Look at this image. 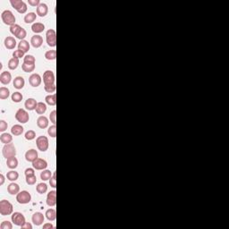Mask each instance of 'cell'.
<instances>
[{
	"label": "cell",
	"mask_w": 229,
	"mask_h": 229,
	"mask_svg": "<svg viewBox=\"0 0 229 229\" xmlns=\"http://www.w3.org/2000/svg\"><path fill=\"white\" fill-rule=\"evenodd\" d=\"M1 18L5 25H9L11 27L15 24V17L10 10H5L1 14Z\"/></svg>",
	"instance_id": "obj_2"
},
{
	"label": "cell",
	"mask_w": 229,
	"mask_h": 229,
	"mask_svg": "<svg viewBox=\"0 0 229 229\" xmlns=\"http://www.w3.org/2000/svg\"><path fill=\"white\" fill-rule=\"evenodd\" d=\"M23 96L22 93H20L19 91H16V92H14L12 94V100L15 103H19L23 100Z\"/></svg>",
	"instance_id": "obj_38"
},
{
	"label": "cell",
	"mask_w": 229,
	"mask_h": 229,
	"mask_svg": "<svg viewBox=\"0 0 229 229\" xmlns=\"http://www.w3.org/2000/svg\"><path fill=\"white\" fill-rule=\"evenodd\" d=\"M11 80H12V75L9 72L7 71H5V72H2L1 75H0V81L2 84L4 85H6V84H9L11 82Z\"/></svg>",
	"instance_id": "obj_18"
},
{
	"label": "cell",
	"mask_w": 229,
	"mask_h": 229,
	"mask_svg": "<svg viewBox=\"0 0 229 229\" xmlns=\"http://www.w3.org/2000/svg\"><path fill=\"white\" fill-rule=\"evenodd\" d=\"M10 96V90L6 87H1L0 88V99H6Z\"/></svg>",
	"instance_id": "obj_36"
},
{
	"label": "cell",
	"mask_w": 229,
	"mask_h": 229,
	"mask_svg": "<svg viewBox=\"0 0 229 229\" xmlns=\"http://www.w3.org/2000/svg\"><path fill=\"white\" fill-rule=\"evenodd\" d=\"M32 166L36 170H44L47 166V162L43 158H37L35 161L32 162Z\"/></svg>",
	"instance_id": "obj_11"
},
{
	"label": "cell",
	"mask_w": 229,
	"mask_h": 229,
	"mask_svg": "<svg viewBox=\"0 0 229 229\" xmlns=\"http://www.w3.org/2000/svg\"><path fill=\"white\" fill-rule=\"evenodd\" d=\"M43 81L45 85L55 84V75L52 71L47 70L43 74Z\"/></svg>",
	"instance_id": "obj_10"
},
{
	"label": "cell",
	"mask_w": 229,
	"mask_h": 229,
	"mask_svg": "<svg viewBox=\"0 0 229 229\" xmlns=\"http://www.w3.org/2000/svg\"><path fill=\"white\" fill-rule=\"evenodd\" d=\"M12 222L18 227H22L26 223L25 217L21 213V212H14L12 215Z\"/></svg>",
	"instance_id": "obj_9"
},
{
	"label": "cell",
	"mask_w": 229,
	"mask_h": 229,
	"mask_svg": "<svg viewBox=\"0 0 229 229\" xmlns=\"http://www.w3.org/2000/svg\"><path fill=\"white\" fill-rule=\"evenodd\" d=\"M23 229H32V224L31 223H28V222H26L24 225H23L22 227H21Z\"/></svg>",
	"instance_id": "obj_55"
},
{
	"label": "cell",
	"mask_w": 229,
	"mask_h": 229,
	"mask_svg": "<svg viewBox=\"0 0 229 229\" xmlns=\"http://www.w3.org/2000/svg\"><path fill=\"white\" fill-rule=\"evenodd\" d=\"M0 228L1 229H12L13 228V225L11 222L9 221H3L1 223V226H0Z\"/></svg>",
	"instance_id": "obj_48"
},
{
	"label": "cell",
	"mask_w": 229,
	"mask_h": 229,
	"mask_svg": "<svg viewBox=\"0 0 229 229\" xmlns=\"http://www.w3.org/2000/svg\"><path fill=\"white\" fill-rule=\"evenodd\" d=\"M35 175V172H34V169L33 168H27L25 170V176H34Z\"/></svg>",
	"instance_id": "obj_54"
},
{
	"label": "cell",
	"mask_w": 229,
	"mask_h": 229,
	"mask_svg": "<svg viewBox=\"0 0 229 229\" xmlns=\"http://www.w3.org/2000/svg\"><path fill=\"white\" fill-rule=\"evenodd\" d=\"M45 90L47 93H54L56 90V84H50V85H45Z\"/></svg>",
	"instance_id": "obj_46"
},
{
	"label": "cell",
	"mask_w": 229,
	"mask_h": 229,
	"mask_svg": "<svg viewBox=\"0 0 229 229\" xmlns=\"http://www.w3.org/2000/svg\"><path fill=\"white\" fill-rule=\"evenodd\" d=\"M47 133L52 138H55L56 136V124H53V125L49 126V128L47 130Z\"/></svg>",
	"instance_id": "obj_43"
},
{
	"label": "cell",
	"mask_w": 229,
	"mask_h": 229,
	"mask_svg": "<svg viewBox=\"0 0 229 229\" xmlns=\"http://www.w3.org/2000/svg\"><path fill=\"white\" fill-rule=\"evenodd\" d=\"M49 184H50L51 187H53V188L56 187V173H54L52 177L49 179Z\"/></svg>",
	"instance_id": "obj_49"
},
{
	"label": "cell",
	"mask_w": 229,
	"mask_h": 229,
	"mask_svg": "<svg viewBox=\"0 0 229 229\" xmlns=\"http://www.w3.org/2000/svg\"><path fill=\"white\" fill-rule=\"evenodd\" d=\"M36 138V133L33 130H29L25 133V139L28 141H32Z\"/></svg>",
	"instance_id": "obj_42"
},
{
	"label": "cell",
	"mask_w": 229,
	"mask_h": 229,
	"mask_svg": "<svg viewBox=\"0 0 229 229\" xmlns=\"http://www.w3.org/2000/svg\"><path fill=\"white\" fill-rule=\"evenodd\" d=\"M36 18H37L36 13L31 12V13L27 14L24 16V22H25L26 23H32L33 22H35Z\"/></svg>",
	"instance_id": "obj_30"
},
{
	"label": "cell",
	"mask_w": 229,
	"mask_h": 229,
	"mask_svg": "<svg viewBox=\"0 0 229 229\" xmlns=\"http://www.w3.org/2000/svg\"><path fill=\"white\" fill-rule=\"evenodd\" d=\"M8 127V124L5 121V120H1L0 121V132L4 133Z\"/></svg>",
	"instance_id": "obj_52"
},
{
	"label": "cell",
	"mask_w": 229,
	"mask_h": 229,
	"mask_svg": "<svg viewBox=\"0 0 229 229\" xmlns=\"http://www.w3.org/2000/svg\"><path fill=\"white\" fill-rule=\"evenodd\" d=\"M31 43H32V45L33 47L38 48V47H40L41 45L43 44V38H42L41 36L38 35V34H35L34 36L32 37Z\"/></svg>",
	"instance_id": "obj_16"
},
{
	"label": "cell",
	"mask_w": 229,
	"mask_h": 229,
	"mask_svg": "<svg viewBox=\"0 0 229 229\" xmlns=\"http://www.w3.org/2000/svg\"><path fill=\"white\" fill-rule=\"evenodd\" d=\"M14 207L13 204L6 200H2L0 201V214L2 216H8L13 213Z\"/></svg>",
	"instance_id": "obj_1"
},
{
	"label": "cell",
	"mask_w": 229,
	"mask_h": 229,
	"mask_svg": "<svg viewBox=\"0 0 229 229\" xmlns=\"http://www.w3.org/2000/svg\"><path fill=\"white\" fill-rule=\"evenodd\" d=\"M54 227L50 224V223H47L45 225H43V229H53Z\"/></svg>",
	"instance_id": "obj_56"
},
{
	"label": "cell",
	"mask_w": 229,
	"mask_h": 229,
	"mask_svg": "<svg viewBox=\"0 0 229 229\" xmlns=\"http://www.w3.org/2000/svg\"><path fill=\"white\" fill-rule=\"evenodd\" d=\"M16 200L20 204H27L32 200V195L29 191H22L16 194Z\"/></svg>",
	"instance_id": "obj_4"
},
{
	"label": "cell",
	"mask_w": 229,
	"mask_h": 229,
	"mask_svg": "<svg viewBox=\"0 0 229 229\" xmlns=\"http://www.w3.org/2000/svg\"><path fill=\"white\" fill-rule=\"evenodd\" d=\"M46 103L48 104L49 106H56V94H51L47 95L45 98Z\"/></svg>",
	"instance_id": "obj_31"
},
{
	"label": "cell",
	"mask_w": 229,
	"mask_h": 229,
	"mask_svg": "<svg viewBox=\"0 0 229 229\" xmlns=\"http://www.w3.org/2000/svg\"><path fill=\"white\" fill-rule=\"evenodd\" d=\"M22 69L25 73H31L33 72L35 69V64H30V63H23L22 65Z\"/></svg>",
	"instance_id": "obj_34"
},
{
	"label": "cell",
	"mask_w": 229,
	"mask_h": 229,
	"mask_svg": "<svg viewBox=\"0 0 229 229\" xmlns=\"http://www.w3.org/2000/svg\"><path fill=\"white\" fill-rule=\"evenodd\" d=\"M23 130H24V128L22 125H20V124H14L12 127V129H11V133L14 136H19V135H21L23 133Z\"/></svg>",
	"instance_id": "obj_27"
},
{
	"label": "cell",
	"mask_w": 229,
	"mask_h": 229,
	"mask_svg": "<svg viewBox=\"0 0 229 229\" xmlns=\"http://www.w3.org/2000/svg\"><path fill=\"white\" fill-rule=\"evenodd\" d=\"M26 36H27V32H26V30L23 29V28H22V30H21V31L19 32V33L17 34L16 38H19L20 40H23Z\"/></svg>",
	"instance_id": "obj_47"
},
{
	"label": "cell",
	"mask_w": 229,
	"mask_h": 229,
	"mask_svg": "<svg viewBox=\"0 0 229 229\" xmlns=\"http://www.w3.org/2000/svg\"><path fill=\"white\" fill-rule=\"evenodd\" d=\"M44 30H45V25H44L42 23H33L32 26V31L34 33H36V34L43 32Z\"/></svg>",
	"instance_id": "obj_25"
},
{
	"label": "cell",
	"mask_w": 229,
	"mask_h": 229,
	"mask_svg": "<svg viewBox=\"0 0 229 229\" xmlns=\"http://www.w3.org/2000/svg\"><path fill=\"white\" fill-rule=\"evenodd\" d=\"M5 47L7 49H14L16 47V40H15V38L11 37V36L6 37V38H5Z\"/></svg>",
	"instance_id": "obj_21"
},
{
	"label": "cell",
	"mask_w": 229,
	"mask_h": 229,
	"mask_svg": "<svg viewBox=\"0 0 229 229\" xmlns=\"http://www.w3.org/2000/svg\"><path fill=\"white\" fill-rule=\"evenodd\" d=\"M45 57L47 60H55L56 58V50H48L45 53Z\"/></svg>",
	"instance_id": "obj_37"
},
{
	"label": "cell",
	"mask_w": 229,
	"mask_h": 229,
	"mask_svg": "<svg viewBox=\"0 0 229 229\" xmlns=\"http://www.w3.org/2000/svg\"><path fill=\"white\" fill-rule=\"evenodd\" d=\"M22 30V27L19 24H14L13 26L10 27V32L14 35V36H17V34L19 33V32Z\"/></svg>",
	"instance_id": "obj_41"
},
{
	"label": "cell",
	"mask_w": 229,
	"mask_h": 229,
	"mask_svg": "<svg viewBox=\"0 0 229 229\" xmlns=\"http://www.w3.org/2000/svg\"><path fill=\"white\" fill-rule=\"evenodd\" d=\"M36 144H37V147H38V151L44 152L46 151H47L48 149V139L47 137L42 135V136H38V138L36 139Z\"/></svg>",
	"instance_id": "obj_5"
},
{
	"label": "cell",
	"mask_w": 229,
	"mask_h": 229,
	"mask_svg": "<svg viewBox=\"0 0 229 229\" xmlns=\"http://www.w3.org/2000/svg\"><path fill=\"white\" fill-rule=\"evenodd\" d=\"M37 105H38V102L36 101V99H32V98L28 99L25 101V103H24V106H25L26 109H28V110H30V111L35 110Z\"/></svg>",
	"instance_id": "obj_20"
},
{
	"label": "cell",
	"mask_w": 229,
	"mask_h": 229,
	"mask_svg": "<svg viewBox=\"0 0 229 229\" xmlns=\"http://www.w3.org/2000/svg\"><path fill=\"white\" fill-rule=\"evenodd\" d=\"M46 38H47V43L49 47H55L56 46V33L55 30L49 29L48 31H47Z\"/></svg>",
	"instance_id": "obj_7"
},
{
	"label": "cell",
	"mask_w": 229,
	"mask_h": 229,
	"mask_svg": "<svg viewBox=\"0 0 229 229\" xmlns=\"http://www.w3.org/2000/svg\"><path fill=\"white\" fill-rule=\"evenodd\" d=\"M6 166L10 169H15L18 166V159L15 157H12L6 159Z\"/></svg>",
	"instance_id": "obj_24"
},
{
	"label": "cell",
	"mask_w": 229,
	"mask_h": 229,
	"mask_svg": "<svg viewBox=\"0 0 229 229\" xmlns=\"http://www.w3.org/2000/svg\"><path fill=\"white\" fill-rule=\"evenodd\" d=\"M46 218L49 221H54L56 218V211L54 209H49L46 211Z\"/></svg>",
	"instance_id": "obj_29"
},
{
	"label": "cell",
	"mask_w": 229,
	"mask_h": 229,
	"mask_svg": "<svg viewBox=\"0 0 229 229\" xmlns=\"http://www.w3.org/2000/svg\"><path fill=\"white\" fill-rule=\"evenodd\" d=\"M36 182H37V177H36L35 175H34V176H26V183H27V185H33L36 184Z\"/></svg>",
	"instance_id": "obj_44"
},
{
	"label": "cell",
	"mask_w": 229,
	"mask_h": 229,
	"mask_svg": "<svg viewBox=\"0 0 229 229\" xmlns=\"http://www.w3.org/2000/svg\"><path fill=\"white\" fill-rule=\"evenodd\" d=\"M14 87L17 90H22L24 85H25V81H24V78L22 76H17L14 78Z\"/></svg>",
	"instance_id": "obj_19"
},
{
	"label": "cell",
	"mask_w": 229,
	"mask_h": 229,
	"mask_svg": "<svg viewBox=\"0 0 229 229\" xmlns=\"http://www.w3.org/2000/svg\"><path fill=\"white\" fill-rule=\"evenodd\" d=\"M48 13V7L46 4L40 3V5L37 7V14L40 17H45Z\"/></svg>",
	"instance_id": "obj_17"
},
{
	"label": "cell",
	"mask_w": 229,
	"mask_h": 229,
	"mask_svg": "<svg viewBox=\"0 0 229 229\" xmlns=\"http://www.w3.org/2000/svg\"><path fill=\"white\" fill-rule=\"evenodd\" d=\"M49 119H50V122H52L54 124H56V110H53L50 114H49Z\"/></svg>",
	"instance_id": "obj_51"
},
{
	"label": "cell",
	"mask_w": 229,
	"mask_h": 229,
	"mask_svg": "<svg viewBox=\"0 0 229 229\" xmlns=\"http://www.w3.org/2000/svg\"><path fill=\"white\" fill-rule=\"evenodd\" d=\"M0 141L2 143H5V144H9L12 142L13 141V136L10 134V133H3L1 135H0Z\"/></svg>",
	"instance_id": "obj_28"
},
{
	"label": "cell",
	"mask_w": 229,
	"mask_h": 229,
	"mask_svg": "<svg viewBox=\"0 0 229 229\" xmlns=\"http://www.w3.org/2000/svg\"><path fill=\"white\" fill-rule=\"evenodd\" d=\"M6 177H7V179H8L9 181L14 182V181H16V180L19 178V174H18V172H16V171H14V170H11V171L7 172Z\"/></svg>",
	"instance_id": "obj_33"
},
{
	"label": "cell",
	"mask_w": 229,
	"mask_h": 229,
	"mask_svg": "<svg viewBox=\"0 0 229 229\" xmlns=\"http://www.w3.org/2000/svg\"><path fill=\"white\" fill-rule=\"evenodd\" d=\"M15 119L21 123V124H26L29 119H30V116H29V114L28 112L23 109V108H20L17 110V112L15 113Z\"/></svg>",
	"instance_id": "obj_8"
},
{
	"label": "cell",
	"mask_w": 229,
	"mask_h": 229,
	"mask_svg": "<svg viewBox=\"0 0 229 229\" xmlns=\"http://www.w3.org/2000/svg\"><path fill=\"white\" fill-rule=\"evenodd\" d=\"M35 57L32 55H27L23 57V63H30V64H35Z\"/></svg>",
	"instance_id": "obj_45"
},
{
	"label": "cell",
	"mask_w": 229,
	"mask_h": 229,
	"mask_svg": "<svg viewBox=\"0 0 229 229\" xmlns=\"http://www.w3.org/2000/svg\"><path fill=\"white\" fill-rule=\"evenodd\" d=\"M7 191L11 194V195H14V194H18L20 192V186L19 185L15 184V183H11L8 186H7Z\"/></svg>",
	"instance_id": "obj_23"
},
{
	"label": "cell",
	"mask_w": 229,
	"mask_h": 229,
	"mask_svg": "<svg viewBox=\"0 0 229 229\" xmlns=\"http://www.w3.org/2000/svg\"><path fill=\"white\" fill-rule=\"evenodd\" d=\"M36 113L38 114H43L47 111V105L43 102H38V105L36 107Z\"/></svg>",
	"instance_id": "obj_35"
},
{
	"label": "cell",
	"mask_w": 229,
	"mask_h": 229,
	"mask_svg": "<svg viewBox=\"0 0 229 229\" xmlns=\"http://www.w3.org/2000/svg\"><path fill=\"white\" fill-rule=\"evenodd\" d=\"M4 183H5V176L3 174H1L0 175V185H3Z\"/></svg>",
	"instance_id": "obj_57"
},
{
	"label": "cell",
	"mask_w": 229,
	"mask_h": 229,
	"mask_svg": "<svg viewBox=\"0 0 229 229\" xmlns=\"http://www.w3.org/2000/svg\"><path fill=\"white\" fill-rule=\"evenodd\" d=\"M28 3H29L30 5H32V6H36V7H38V5H40L39 0H28Z\"/></svg>",
	"instance_id": "obj_53"
},
{
	"label": "cell",
	"mask_w": 229,
	"mask_h": 229,
	"mask_svg": "<svg viewBox=\"0 0 229 229\" xmlns=\"http://www.w3.org/2000/svg\"><path fill=\"white\" fill-rule=\"evenodd\" d=\"M42 79L38 74H32L29 78V82L32 87H38L41 84Z\"/></svg>",
	"instance_id": "obj_13"
},
{
	"label": "cell",
	"mask_w": 229,
	"mask_h": 229,
	"mask_svg": "<svg viewBox=\"0 0 229 229\" xmlns=\"http://www.w3.org/2000/svg\"><path fill=\"white\" fill-rule=\"evenodd\" d=\"M23 56H24V52H23L22 50H20V49H18V50H15L14 53H13V57H15V58H22V57H23Z\"/></svg>",
	"instance_id": "obj_50"
},
{
	"label": "cell",
	"mask_w": 229,
	"mask_h": 229,
	"mask_svg": "<svg viewBox=\"0 0 229 229\" xmlns=\"http://www.w3.org/2000/svg\"><path fill=\"white\" fill-rule=\"evenodd\" d=\"M47 204L49 207H54L56 204V191H50L47 196Z\"/></svg>",
	"instance_id": "obj_12"
},
{
	"label": "cell",
	"mask_w": 229,
	"mask_h": 229,
	"mask_svg": "<svg viewBox=\"0 0 229 229\" xmlns=\"http://www.w3.org/2000/svg\"><path fill=\"white\" fill-rule=\"evenodd\" d=\"M36 190L39 194H44L46 191H47V185L45 183H40L38 184L36 187Z\"/></svg>",
	"instance_id": "obj_40"
},
{
	"label": "cell",
	"mask_w": 229,
	"mask_h": 229,
	"mask_svg": "<svg viewBox=\"0 0 229 229\" xmlns=\"http://www.w3.org/2000/svg\"><path fill=\"white\" fill-rule=\"evenodd\" d=\"M18 49L22 50L24 53L28 52L30 50V43L27 40H25V39L21 40L19 42V44H18Z\"/></svg>",
	"instance_id": "obj_26"
},
{
	"label": "cell",
	"mask_w": 229,
	"mask_h": 229,
	"mask_svg": "<svg viewBox=\"0 0 229 229\" xmlns=\"http://www.w3.org/2000/svg\"><path fill=\"white\" fill-rule=\"evenodd\" d=\"M38 158V151L34 149L29 150L25 153V159L28 162H33Z\"/></svg>",
	"instance_id": "obj_14"
},
{
	"label": "cell",
	"mask_w": 229,
	"mask_h": 229,
	"mask_svg": "<svg viewBox=\"0 0 229 229\" xmlns=\"http://www.w3.org/2000/svg\"><path fill=\"white\" fill-rule=\"evenodd\" d=\"M52 172L50 170H43V172H41L40 174V178L43 181H47L52 177Z\"/></svg>",
	"instance_id": "obj_39"
},
{
	"label": "cell",
	"mask_w": 229,
	"mask_h": 229,
	"mask_svg": "<svg viewBox=\"0 0 229 229\" xmlns=\"http://www.w3.org/2000/svg\"><path fill=\"white\" fill-rule=\"evenodd\" d=\"M10 4L19 14H25L28 9L27 4L23 0H10Z\"/></svg>",
	"instance_id": "obj_3"
},
{
	"label": "cell",
	"mask_w": 229,
	"mask_h": 229,
	"mask_svg": "<svg viewBox=\"0 0 229 229\" xmlns=\"http://www.w3.org/2000/svg\"><path fill=\"white\" fill-rule=\"evenodd\" d=\"M8 68L10 70H15L18 66H19V59L18 58H15V57H13L11 58L9 61H8Z\"/></svg>",
	"instance_id": "obj_32"
},
{
	"label": "cell",
	"mask_w": 229,
	"mask_h": 229,
	"mask_svg": "<svg viewBox=\"0 0 229 229\" xmlns=\"http://www.w3.org/2000/svg\"><path fill=\"white\" fill-rule=\"evenodd\" d=\"M32 222H33L34 225H36V226H40V225L43 224L45 218H44V215H43L41 212H36V213H34V214L32 215Z\"/></svg>",
	"instance_id": "obj_15"
},
{
	"label": "cell",
	"mask_w": 229,
	"mask_h": 229,
	"mask_svg": "<svg viewBox=\"0 0 229 229\" xmlns=\"http://www.w3.org/2000/svg\"><path fill=\"white\" fill-rule=\"evenodd\" d=\"M48 119L45 115H40L37 119V125L40 129H45L48 126Z\"/></svg>",
	"instance_id": "obj_22"
},
{
	"label": "cell",
	"mask_w": 229,
	"mask_h": 229,
	"mask_svg": "<svg viewBox=\"0 0 229 229\" xmlns=\"http://www.w3.org/2000/svg\"><path fill=\"white\" fill-rule=\"evenodd\" d=\"M2 153H3V156L7 159L12 157H15L16 150H15V147L12 143L5 144V146L2 149Z\"/></svg>",
	"instance_id": "obj_6"
}]
</instances>
